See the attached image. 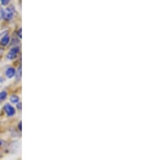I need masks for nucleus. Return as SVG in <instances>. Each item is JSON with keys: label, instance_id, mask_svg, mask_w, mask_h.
<instances>
[{"label": "nucleus", "instance_id": "f257e3e1", "mask_svg": "<svg viewBox=\"0 0 146 160\" xmlns=\"http://www.w3.org/2000/svg\"><path fill=\"white\" fill-rule=\"evenodd\" d=\"M14 14H15V8L13 6H11L4 11L3 18L7 20H11L13 19Z\"/></svg>", "mask_w": 146, "mask_h": 160}, {"label": "nucleus", "instance_id": "f03ea898", "mask_svg": "<svg viewBox=\"0 0 146 160\" xmlns=\"http://www.w3.org/2000/svg\"><path fill=\"white\" fill-rule=\"evenodd\" d=\"M20 53V48L16 46V47H13L11 50L9 51V53H7V59L9 60H13L14 58H16V56L18 55V53Z\"/></svg>", "mask_w": 146, "mask_h": 160}, {"label": "nucleus", "instance_id": "7ed1b4c3", "mask_svg": "<svg viewBox=\"0 0 146 160\" xmlns=\"http://www.w3.org/2000/svg\"><path fill=\"white\" fill-rule=\"evenodd\" d=\"M4 111L6 112L7 115L8 116H14L15 113H16V110H15V108L9 104H7L6 105L4 106Z\"/></svg>", "mask_w": 146, "mask_h": 160}, {"label": "nucleus", "instance_id": "20e7f679", "mask_svg": "<svg viewBox=\"0 0 146 160\" xmlns=\"http://www.w3.org/2000/svg\"><path fill=\"white\" fill-rule=\"evenodd\" d=\"M6 76L8 79H12L14 76L16 75V70L14 69L13 67H8L5 71Z\"/></svg>", "mask_w": 146, "mask_h": 160}, {"label": "nucleus", "instance_id": "39448f33", "mask_svg": "<svg viewBox=\"0 0 146 160\" xmlns=\"http://www.w3.org/2000/svg\"><path fill=\"white\" fill-rule=\"evenodd\" d=\"M9 41H10L9 36H8L7 33H6V34H4V36H3V37L1 38L0 43H1V44L3 45V46H6V45H7V44L9 43Z\"/></svg>", "mask_w": 146, "mask_h": 160}, {"label": "nucleus", "instance_id": "423d86ee", "mask_svg": "<svg viewBox=\"0 0 146 160\" xmlns=\"http://www.w3.org/2000/svg\"><path fill=\"white\" fill-rule=\"evenodd\" d=\"M10 100H11V102L13 103V104H17V103L19 102L20 98L18 97L17 95H12L10 97Z\"/></svg>", "mask_w": 146, "mask_h": 160}, {"label": "nucleus", "instance_id": "0eeeda50", "mask_svg": "<svg viewBox=\"0 0 146 160\" xmlns=\"http://www.w3.org/2000/svg\"><path fill=\"white\" fill-rule=\"evenodd\" d=\"M7 95V91H1V92H0V101H3L4 100H6Z\"/></svg>", "mask_w": 146, "mask_h": 160}, {"label": "nucleus", "instance_id": "6e6552de", "mask_svg": "<svg viewBox=\"0 0 146 160\" xmlns=\"http://www.w3.org/2000/svg\"><path fill=\"white\" fill-rule=\"evenodd\" d=\"M16 80L18 81L20 79V76H21V68L20 67L19 70H18V71L16 72Z\"/></svg>", "mask_w": 146, "mask_h": 160}, {"label": "nucleus", "instance_id": "1a4fd4ad", "mask_svg": "<svg viewBox=\"0 0 146 160\" xmlns=\"http://www.w3.org/2000/svg\"><path fill=\"white\" fill-rule=\"evenodd\" d=\"M8 3H9L8 0H2V1H1V4H2V5H7V4H8Z\"/></svg>", "mask_w": 146, "mask_h": 160}, {"label": "nucleus", "instance_id": "9d476101", "mask_svg": "<svg viewBox=\"0 0 146 160\" xmlns=\"http://www.w3.org/2000/svg\"><path fill=\"white\" fill-rule=\"evenodd\" d=\"M17 34H18L20 38H21V28H20L19 31H18V32H17Z\"/></svg>", "mask_w": 146, "mask_h": 160}, {"label": "nucleus", "instance_id": "9b49d317", "mask_svg": "<svg viewBox=\"0 0 146 160\" xmlns=\"http://www.w3.org/2000/svg\"><path fill=\"white\" fill-rule=\"evenodd\" d=\"M17 108H18L19 109H21V104L18 103V104H17Z\"/></svg>", "mask_w": 146, "mask_h": 160}, {"label": "nucleus", "instance_id": "f8f14e48", "mask_svg": "<svg viewBox=\"0 0 146 160\" xmlns=\"http://www.w3.org/2000/svg\"><path fill=\"white\" fill-rule=\"evenodd\" d=\"M19 129L20 131H21V122L19 123Z\"/></svg>", "mask_w": 146, "mask_h": 160}, {"label": "nucleus", "instance_id": "ddd939ff", "mask_svg": "<svg viewBox=\"0 0 146 160\" xmlns=\"http://www.w3.org/2000/svg\"><path fill=\"white\" fill-rule=\"evenodd\" d=\"M3 50L2 49V47H0V54L3 53Z\"/></svg>", "mask_w": 146, "mask_h": 160}, {"label": "nucleus", "instance_id": "4468645a", "mask_svg": "<svg viewBox=\"0 0 146 160\" xmlns=\"http://www.w3.org/2000/svg\"><path fill=\"white\" fill-rule=\"evenodd\" d=\"M1 145H2V141H0V146H1Z\"/></svg>", "mask_w": 146, "mask_h": 160}]
</instances>
